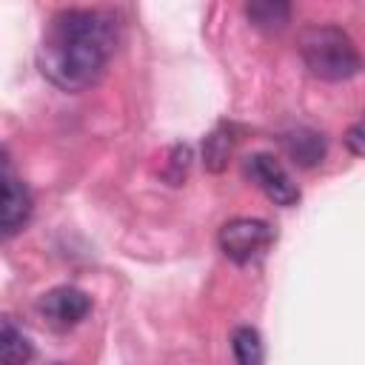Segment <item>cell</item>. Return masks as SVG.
<instances>
[{"label": "cell", "mask_w": 365, "mask_h": 365, "mask_svg": "<svg viewBox=\"0 0 365 365\" xmlns=\"http://www.w3.org/2000/svg\"><path fill=\"white\" fill-rule=\"evenodd\" d=\"M117 48V23L100 9H63L48 20L37 66L63 91L94 86Z\"/></svg>", "instance_id": "cell-1"}, {"label": "cell", "mask_w": 365, "mask_h": 365, "mask_svg": "<svg viewBox=\"0 0 365 365\" xmlns=\"http://www.w3.org/2000/svg\"><path fill=\"white\" fill-rule=\"evenodd\" d=\"M299 54L305 68L328 83L351 80L362 68L356 43L339 26H308L299 34Z\"/></svg>", "instance_id": "cell-2"}, {"label": "cell", "mask_w": 365, "mask_h": 365, "mask_svg": "<svg viewBox=\"0 0 365 365\" xmlns=\"http://www.w3.org/2000/svg\"><path fill=\"white\" fill-rule=\"evenodd\" d=\"M220 251L237 262V265H248L254 259H259L271 242H274V228L265 220H254V217H234L228 220L220 234H217Z\"/></svg>", "instance_id": "cell-3"}, {"label": "cell", "mask_w": 365, "mask_h": 365, "mask_svg": "<svg viewBox=\"0 0 365 365\" xmlns=\"http://www.w3.org/2000/svg\"><path fill=\"white\" fill-rule=\"evenodd\" d=\"M245 177H248L271 202H277V205H282V208H291V205L299 202V188H297V182L291 180V174L285 171V165H282L277 157L265 154V151L251 154V157L245 160Z\"/></svg>", "instance_id": "cell-4"}, {"label": "cell", "mask_w": 365, "mask_h": 365, "mask_svg": "<svg viewBox=\"0 0 365 365\" xmlns=\"http://www.w3.org/2000/svg\"><path fill=\"white\" fill-rule=\"evenodd\" d=\"M37 311L48 319V325L54 328H71L77 322H83L91 311V297L74 285H60L46 291L37 299Z\"/></svg>", "instance_id": "cell-5"}, {"label": "cell", "mask_w": 365, "mask_h": 365, "mask_svg": "<svg viewBox=\"0 0 365 365\" xmlns=\"http://www.w3.org/2000/svg\"><path fill=\"white\" fill-rule=\"evenodd\" d=\"M34 211V200H31V191L23 180L14 177L11 171V163L6 157L3 163V205H0V228H3V237H14L31 217Z\"/></svg>", "instance_id": "cell-6"}, {"label": "cell", "mask_w": 365, "mask_h": 365, "mask_svg": "<svg viewBox=\"0 0 365 365\" xmlns=\"http://www.w3.org/2000/svg\"><path fill=\"white\" fill-rule=\"evenodd\" d=\"M282 143H285V151L291 154V160L299 163V165H305V168L322 163V157H325V140H322V134H317L311 128L288 131L282 137Z\"/></svg>", "instance_id": "cell-7"}, {"label": "cell", "mask_w": 365, "mask_h": 365, "mask_svg": "<svg viewBox=\"0 0 365 365\" xmlns=\"http://www.w3.org/2000/svg\"><path fill=\"white\" fill-rule=\"evenodd\" d=\"M231 351L237 365H265V342L251 325H237L231 331Z\"/></svg>", "instance_id": "cell-8"}, {"label": "cell", "mask_w": 365, "mask_h": 365, "mask_svg": "<svg viewBox=\"0 0 365 365\" xmlns=\"http://www.w3.org/2000/svg\"><path fill=\"white\" fill-rule=\"evenodd\" d=\"M34 348L29 342V336L6 317L3 319V328H0V359L3 365H29Z\"/></svg>", "instance_id": "cell-9"}, {"label": "cell", "mask_w": 365, "mask_h": 365, "mask_svg": "<svg viewBox=\"0 0 365 365\" xmlns=\"http://www.w3.org/2000/svg\"><path fill=\"white\" fill-rule=\"evenodd\" d=\"M245 14H248V20L257 29L279 31L288 23V17H291V6L288 3H279V0H259V3H248L245 6Z\"/></svg>", "instance_id": "cell-10"}, {"label": "cell", "mask_w": 365, "mask_h": 365, "mask_svg": "<svg viewBox=\"0 0 365 365\" xmlns=\"http://www.w3.org/2000/svg\"><path fill=\"white\" fill-rule=\"evenodd\" d=\"M234 148V137H231V128L228 125H217L205 143H202V163L208 171H222L225 163H228V154Z\"/></svg>", "instance_id": "cell-11"}, {"label": "cell", "mask_w": 365, "mask_h": 365, "mask_svg": "<svg viewBox=\"0 0 365 365\" xmlns=\"http://www.w3.org/2000/svg\"><path fill=\"white\" fill-rule=\"evenodd\" d=\"M345 145H348L351 154L365 157V114L348 128V134H345Z\"/></svg>", "instance_id": "cell-12"}]
</instances>
